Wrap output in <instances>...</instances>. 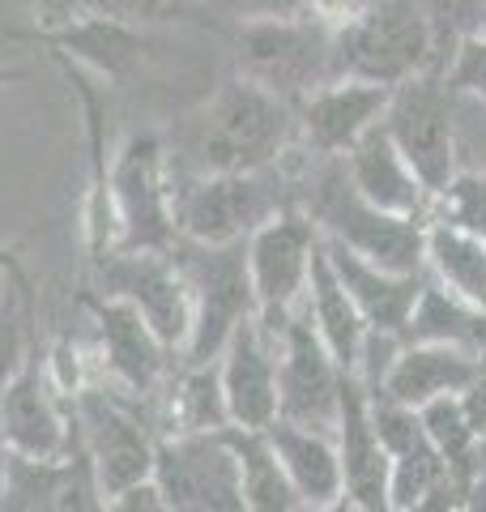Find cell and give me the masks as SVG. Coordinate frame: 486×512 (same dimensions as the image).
Segmentation results:
<instances>
[{"mask_svg": "<svg viewBox=\"0 0 486 512\" xmlns=\"http://www.w3.org/2000/svg\"><path fill=\"white\" fill-rule=\"evenodd\" d=\"M299 150L295 103L252 77H226L184 128L180 171H265Z\"/></svg>", "mask_w": 486, "mask_h": 512, "instance_id": "6da1fadb", "label": "cell"}, {"mask_svg": "<svg viewBox=\"0 0 486 512\" xmlns=\"http://www.w3.org/2000/svg\"><path fill=\"white\" fill-rule=\"evenodd\" d=\"M388 90L393 86L367 82V77H329L324 86L307 90L295 103L299 146L312 158H342L384 120Z\"/></svg>", "mask_w": 486, "mask_h": 512, "instance_id": "2e32d148", "label": "cell"}, {"mask_svg": "<svg viewBox=\"0 0 486 512\" xmlns=\"http://www.w3.org/2000/svg\"><path fill=\"white\" fill-rule=\"evenodd\" d=\"M43 39L56 47V56H69L81 64V69L111 77V82H120V77L133 73V64L145 47V39L137 30L116 22V18H73L60 30H43Z\"/></svg>", "mask_w": 486, "mask_h": 512, "instance_id": "cb8c5ba5", "label": "cell"}, {"mask_svg": "<svg viewBox=\"0 0 486 512\" xmlns=\"http://www.w3.org/2000/svg\"><path fill=\"white\" fill-rule=\"evenodd\" d=\"M337 457H342L346 478V504L359 512H388V453L371 419V393L359 384V376H346L342 384V410L333 423Z\"/></svg>", "mask_w": 486, "mask_h": 512, "instance_id": "ac0fdd59", "label": "cell"}, {"mask_svg": "<svg viewBox=\"0 0 486 512\" xmlns=\"http://www.w3.org/2000/svg\"><path fill=\"white\" fill-rule=\"evenodd\" d=\"M482 372V355H469L461 346H440V342H405L388 363L380 389L371 397H388L410 410H423L440 397L469 393Z\"/></svg>", "mask_w": 486, "mask_h": 512, "instance_id": "d6986e66", "label": "cell"}, {"mask_svg": "<svg viewBox=\"0 0 486 512\" xmlns=\"http://www.w3.org/2000/svg\"><path fill=\"white\" fill-rule=\"evenodd\" d=\"M265 431L273 448H278L286 478L295 483L303 508L324 512V508L346 504V478H342V457H337L333 431L286 423V419H273Z\"/></svg>", "mask_w": 486, "mask_h": 512, "instance_id": "7402d4cb", "label": "cell"}, {"mask_svg": "<svg viewBox=\"0 0 486 512\" xmlns=\"http://www.w3.org/2000/svg\"><path fill=\"white\" fill-rule=\"evenodd\" d=\"M239 461V487H243V512H299L303 500L295 483L286 478V466L273 448L265 427H226Z\"/></svg>", "mask_w": 486, "mask_h": 512, "instance_id": "4316f807", "label": "cell"}, {"mask_svg": "<svg viewBox=\"0 0 486 512\" xmlns=\"http://www.w3.org/2000/svg\"><path fill=\"white\" fill-rule=\"evenodd\" d=\"M435 218L452 222V227H461L469 235H478L486 244V175L478 171H457V180H452L440 197H435Z\"/></svg>", "mask_w": 486, "mask_h": 512, "instance_id": "1f68e13d", "label": "cell"}, {"mask_svg": "<svg viewBox=\"0 0 486 512\" xmlns=\"http://www.w3.org/2000/svg\"><path fill=\"white\" fill-rule=\"evenodd\" d=\"M99 265V295H116L150 320L175 355H184L192 329V286L175 248H120Z\"/></svg>", "mask_w": 486, "mask_h": 512, "instance_id": "7c38bea8", "label": "cell"}, {"mask_svg": "<svg viewBox=\"0 0 486 512\" xmlns=\"http://www.w3.org/2000/svg\"><path fill=\"white\" fill-rule=\"evenodd\" d=\"M405 342H440L461 346L469 355H486V312L474 308L444 282H435L423 269V286H418L410 325H405Z\"/></svg>", "mask_w": 486, "mask_h": 512, "instance_id": "d4e9b609", "label": "cell"}, {"mask_svg": "<svg viewBox=\"0 0 486 512\" xmlns=\"http://www.w3.org/2000/svg\"><path fill=\"white\" fill-rule=\"evenodd\" d=\"M86 308L94 316V338H99V350H94V376L116 384V389L133 393V397H154L167 389V380L175 376V363L180 355L158 338L133 303H124L116 295H90Z\"/></svg>", "mask_w": 486, "mask_h": 512, "instance_id": "4fadbf2b", "label": "cell"}, {"mask_svg": "<svg viewBox=\"0 0 486 512\" xmlns=\"http://www.w3.org/2000/svg\"><path fill=\"white\" fill-rule=\"evenodd\" d=\"M465 508L469 512H486V457L478 453V466L469 474V487H465Z\"/></svg>", "mask_w": 486, "mask_h": 512, "instance_id": "8d00e7d4", "label": "cell"}, {"mask_svg": "<svg viewBox=\"0 0 486 512\" xmlns=\"http://www.w3.org/2000/svg\"><path fill=\"white\" fill-rule=\"evenodd\" d=\"M218 376L235 427H269L278 419V333L243 320L218 355Z\"/></svg>", "mask_w": 486, "mask_h": 512, "instance_id": "e0dca14e", "label": "cell"}, {"mask_svg": "<svg viewBox=\"0 0 486 512\" xmlns=\"http://www.w3.org/2000/svg\"><path fill=\"white\" fill-rule=\"evenodd\" d=\"M342 167L350 175V184L371 205H380L388 214H401V218H431L435 197L418 180V171L405 163V154L397 150V141L388 137L384 124H376L359 146H350L342 154Z\"/></svg>", "mask_w": 486, "mask_h": 512, "instance_id": "ffe728a7", "label": "cell"}, {"mask_svg": "<svg viewBox=\"0 0 486 512\" xmlns=\"http://www.w3.org/2000/svg\"><path fill=\"white\" fill-rule=\"evenodd\" d=\"M418 5H423V13H427L440 69L452 56V47H457L465 35H474V30L486 26V0H418Z\"/></svg>", "mask_w": 486, "mask_h": 512, "instance_id": "4dcf8cb0", "label": "cell"}, {"mask_svg": "<svg viewBox=\"0 0 486 512\" xmlns=\"http://www.w3.org/2000/svg\"><path fill=\"white\" fill-rule=\"evenodd\" d=\"M35 333H30V282L18 265L5 269V286H0V389L26 367L35 355Z\"/></svg>", "mask_w": 486, "mask_h": 512, "instance_id": "f546056e", "label": "cell"}, {"mask_svg": "<svg viewBox=\"0 0 486 512\" xmlns=\"http://www.w3.org/2000/svg\"><path fill=\"white\" fill-rule=\"evenodd\" d=\"M452 116H457V163H461V171L486 175V99L457 94Z\"/></svg>", "mask_w": 486, "mask_h": 512, "instance_id": "d6a6232c", "label": "cell"}, {"mask_svg": "<svg viewBox=\"0 0 486 512\" xmlns=\"http://www.w3.org/2000/svg\"><path fill=\"white\" fill-rule=\"evenodd\" d=\"M337 77H367L397 86L414 73L440 69L427 13L418 0H367L346 26L333 30Z\"/></svg>", "mask_w": 486, "mask_h": 512, "instance_id": "8992f818", "label": "cell"}, {"mask_svg": "<svg viewBox=\"0 0 486 512\" xmlns=\"http://www.w3.org/2000/svg\"><path fill=\"white\" fill-rule=\"evenodd\" d=\"M0 508H5V448H0Z\"/></svg>", "mask_w": 486, "mask_h": 512, "instance_id": "ab89813d", "label": "cell"}, {"mask_svg": "<svg viewBox=\"0 0 486 512\" xmlns=\"http://www.w3.org/2000/svg\"><path fill=\"white\" fill-rule=\"evenodd\" d=\"M0 448H5V444H0Z\"/></svg>", "mask_w": 486, "mask_h": 512, "instance_id": "7bdbcfd3", "label": "cell"}, {"mask_svg": "<svg viewBox=\"0 0 486 512\" xmlns=\"http://www.w3.org/2000/svg\"><path fill=\"white\" fill-rule=\"evenodd\" d=\"M478 453H482V457H486V436H482V444H478Z\"/></svg>", "mask_w": 486, "mask_h": 512, "instance_id": "b9f144b4", "label": "cell"}, {"mask_svg": "<svg viewBox=\"0 0 486 512\" xmlns=\"http://www.w3.org/2000/svg\"><path fill=\"white\" fill-rule=\"evenodd\" d=\"M320 244H324V256H329L333 274L342 278V286L350 291L354 308L363 312L367 329L405 338V325H410V312H414L418 286H423V274H397V269L371 265L367 256L350 252L342 244H329V239H320Z\"/></svg>", "mask_w": 486, "mask_h": 512, "instance_id": "44dd1931", "label": "cell"}, {"mask_svg": "<svg viewBox=\"0 0 486 512\" xmlns=\"http://www.w3.org/2000/svg\"><path fill=\"white\" fill-rule=\"evenodd\" d=\"M303 312L312 316L316 333L324 338V346L333 350V359L342 363V372H354L363 355V342H367V320L363 312L354 308L350 291L342 286V278L333 274L329 256H324V244L312 261V278H307V295H303Z\"/></svg>", "mask_w": 486, "mask_h": 512, "instance_id": "603a6c76", "label": "cell"}, {"mask_svg": "<svg viewBox=\"0 0 486 512\" xmlns=\"http://www.w3.org/2000/svg\"><path fill=\"white\" fill-rule=\"evenodd\" d=\"M465 402H469V414H474L478 431L486 436V355H482V372H478V380H474V389L465 393Z\"/></svg>", "mask_w": 486, "mask_h": 512, "instance_id": "74e56055", "label": "cell"}, {"mask_svg": "<svg viewBox=\"0 0 486 512\" xmlns=\"http://www.w3.org/2000/svg\"><path fill=\"white\" fill-rule=\"evenodd\" d=\"M145 397H133L107 380H86L73 393V427L81 448L94 461L103 487V504L116 491H124L137 478L154 474V448H158V419Z\"/></svg>", "mask_w": 486, "mask_h": 512, "instance_id": "277c9868", "label": "cell"}, {"mask_svg": "<svg viewBox=\"0 0 486 512\" xmlns=\"http://www.w3.org/2000/svg\"><path fill=\"white\" fill-rule=\"evenodd\" d=\"M307 150L265 171H180L175 167V227L192 244H243L265 218L295 205V180Z\"/></svg>", "mask_w": 486, "mask_h": 512, "instance_id": "3957f363", "label": "cell"}, {"mask_svg": "<svg viewBox=\"0 0 486 512\" xmlns=\"http://www.w3.org/2000/svg\"><path fill=\"white\" fill-rule=\"evenodd\" d=\"M103 508H116V512H171L167 508V495H162V487L150 478H137V483H128L124 491H116Z\"/></svg>", "mask_w": 486, "mask_h": 512, "instance_id": "e575fe53", "label": "cell"}, {"mask_svg": "<svg viewBox=\"0 0 486 512\" xmlns=\"http://www.w3.org/2000/svg\"><path fill=\"white\" fill-rule=\"evenodd\" d=\"M239 73L261 82L265 90L282 94L286 103H299L307 90L337 77L333 26H324L312 13H252L235 35Z\"/></svg>", "mask_w": 486, "mask_h": 512, "instance_id": "5b68a950", "label": "cell"}, {"mask_svg": "<svg viewBox=\"0 0 486 512\" xmlns=\"http://www.w3.org/2000/svg\"><path fill=\"white\" fill-rule=\"evenodd\" d=\"M5 265H13V252H0V269H5Z\"/></svg>", "mask_w": 486, "mask_h": 512, "instance_id": "60d3db41", "label": "cell"}, {"mask_svg": "<svg viewBox=\"0 0 486 512\" xmlns=\"http://www.w3.org/2000/svg\"><path fill=\"white\" fill-rule=\"evenodd\" d=\"M154 483L171 512H243L239 461L222 431H167L154 448Z\"/></svg>", "mask_w": 486, "mask_h": 512, "instance_id": "8fae6325", "label": "cell"}, {"mask_svg": "<svg viewBox=\"0 0 486 512\" xmlns=\"http://www.w3.org/2000/svg\"><path fill=\"white\" fill-rule=\"evenodd\" d=\"M423 269L457 291L474 308L486 312V244L478 235L452 227L444 218H427V239H423Z\"/></svg>", "mask_w": 486, "mask_h": 512, "instance_id": "83f0119b", "label": "cell"}, {"mask_svg": "<svg viewBox=\"0 0 486 512\" xmlns=\"http://www.w3.org/2000/svg\"><path fill=\"white\" fill-rule=\"evenodd\" d=\"M188 286H192V329L180 363H214L243 320L256 316V295L248 278L243 244H192L175 239Z\"/></svg>", "mask_w": 486, "mask_h": 512, "instance_id": "52a82bcc", "label": "cell"}, {"mask_svg": "<svg viewBox=\"0 0 486 512\" xmlns=\"http://www.w3.org/2000/svg\"><path fill=\"white\" fill-rule=\"evenodd\" d=\"M120 248H175V158L158 133H133L107 171Z\"/></svg>", "mask_w": 486, "mask_h": 512, "instance_id": "ba28073f", "label": "cell"}, {"mask_svg": "<svg viewBox=\"0 0 486 512\" xmlns=\"http://www.w3.org/2000/svg\"><path fill=\"white\" fill-rule=\"evenodd\" d=\"M367 5V0H303V13H312V18H320L324 26H346L354 13H359Z\"/></svg>", "mask_w": 486, "mask_h": 512, "instance_id": "d590c367", "label": "cell"}, {"mask_svg": "<svg viewBox=\"0 0 486 512\" xmlns=\"http://www.w3.org/2000/svg\"><path fill=\"white\" fill-rule=\"evenodd\" d=\"M452 103H457V90L448 86V77L440 69H427L388 90V107L380 120L431 197H440L461 171Z\"/></svg>", "mask_w": 486, "mask_h": 512, "instance_id": "9c48e42d", "label": "cell"}, {"mask_svg": "<svg viewBox=\"0 0 486 512\" xmlns=\"http://www.w3.org/2000/svg\"><path fill=\"white\" fill-rule=\"evenodd\" d=\"M158 397H162V406L154 410L158 436H167V431H222V427H231L218 359L214 363H180V376H171L167 389Z\"/></svg>", "mask_w": 486, "mask_h": 512, "instance_id": "484cf974", "label": "cell"}, {"mask_svg": "<svg viewBox=\"0 0 486 512\" xmlns=\"http://www.w3.org/2000/svg\"><path fill=\"white\" fill-rule=\"evenodd\" d=\"M295 205L316 222L320 239L342 244L367 256L371 265L397 269V274H423V239L427 218H401L371 205L350 184L342 158H312L295 180Z\"/></svg>", "mask_w": 486, "mask_h": 512, "instance_id": "7a4b0ae2", "label": "cell"}, {"mask_svg": "<svg viewBox=\"0 0 486 512\" xmlns=\"http://www.w3.org/2000/svg\"><path fill=\"white\" fill-rule=\"evenodd\" d=\"M423 414V427L431 444L440 448V457L448 461L452 474L469 478L478 466V444H482V431L474 423V414H469V402L465 393H452V397H440V402H431L418 410Z\"/></svg>", "mask_w": 486, "mask_h": 512, "instance_id": "f1b7e54d", "label": "cell"}, {"mask_svg": "<svg viewBox=\"0 0 486 512\" xmlns=\"http://www.w3.org/2000/svg\"><path fill=\"white\" fill-rule=\"evenodd\" d=\"M0 444L22 457H60L73 448V397L56 389L39 346L0 389Z\"/></svg>", "mask_w": 486, "mask_h": 512, "instance_id": "9a60e30c", "label": "cell"}, {"mask_svg": "<svg viewBox=\"0 0 486 512\" xmlns=\"http://www.w3.org/2000/svg\"><path fill=\"white\" fill-rule=\"evenodd\" d=\"M248 278L256 295V320L269 333H282L286 320L303 308L312 261L320 252V231L299 205H286L273 218H265L248 239Z\"/></svg>", "mask_w": 486, "mask_h": 512, "instance_id": "30bf717a", "label": "cell"}, {"mask_svg": "<svg viewBox=\"0 0 486 512\" xmlns=\"http://www.w3.org/2000/svg\"><path fill=\"white\" fill-rule=\"evenodd\" d=\"M448 86L457 94H474V99H486V26L474 30V35H465L457 47H452V56L444 60Z\"/></svg>", "mask_w": 486, "mask_h": 512, "instance_id": "836d02e7", "label": "cell"}, {"mask_svg": "<svg viewBox=\"0 0 486 512\" xmlns=\"http://www.w3.org/2000/svg\"><path fill=\"white\" fill-rule=\"evenodd\" d=\"M350 372L333 359L303 308L278 333V419L333 431L342 410V384Z\"/></svg>", "mask_w": 486, "mask_h": 512, "instance_id": "5bb4252c", "label": "cell"}, {"mask_svg": "<svg viewBox=\"0 0 486 512\" xmlns=\"http://www.w3.org/2000/svg\"><path fill=\"white\" fill-rule=\"evenodd\" d=\"M303 9V0H261V13H295Z\"/></svg>", "mask_w": 486, "mask_h": 512, "instance_id": "f35d334b", "label": "cell"}]
</instances>
